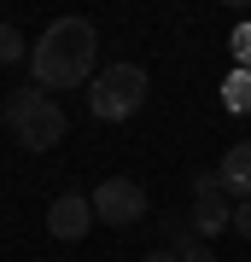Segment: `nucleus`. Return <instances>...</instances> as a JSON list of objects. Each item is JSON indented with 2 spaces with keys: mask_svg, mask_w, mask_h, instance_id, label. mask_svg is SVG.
Segmentation results:
<instances>
[{
  "mask_svg": "<svg viewBox=\"0 0 251 262\" xmlns=\"http://www.w3.org/2000/svg\"><path fill=\"white\" fill-rule=\"evenodd\" d=\"M0 111H6V128L24 151H53L65 140V111L47 88H18V94H6Z\"/></svg>",
  "mask_w": 251,
  "mask_h": 262,
  "instance_id": "obj_2",
  "label": "nucleus"
},
{
  "mask_svg": "<svg viewBox=\"0 0 251 262\" xmlns=\"http://www.w3.org/2000/svg\"><path fill=\"white\" fill-rule=\"evenodd\" d=\"M222 99H228V111H251V70H234L228 82H222Z\"/></svg>",
  "mask_w": 251,
  "mask_h": 262,
  "instance_id": "obj_8",
  "label": "nucleus"
},
{
  "mask_svg": "<svg viewBox=\"0 0 251 262\" xmlns=\"http://www.w3.org/2000/svg\"><path fill=\"white\" fill-rule=\"evenodd\" d=\"M146 94H152V82H146L140 64H105L88 82V111L100 122H129L140 105H146Z\"/></svg>",
  "mask_w": 251,
  "mask_h": 262,
  "instance_id": "obj_3",
  "label": "nucleus"
},
{
  "mask_svg": "<svg viewBox=\"0 0 251 262\" xmlns=\"http://www.w3.org/2000/svg\"><path fill=\"white\" fill-rule=\"evenodd\" d=\"M234 47H240V64H251V24L240 29V35H234Z\"/></svg>",
  "mask_w": 251,
  "mask_h": 262,
  "instance_id": "obj_13",
  "label": "nucleus"
},
{
  "mask_svg": "<svg viewBox=\"0 0 251 262\" xmlns=\"http://www.w3.org/2000/svg\"><path fill=\"white\" fill-rule=\"evenodd\" d=\"M140 262H176V251H146Z\"/></svg>",
  "mask_w": 251,
  "mask_h": 262,
  "instance_id": "obj_14",
  "label": "nucleus"
},
{
  "mask_svg": "<svg viewBox=\"0 0 251 262\" xmlns=\"http://www.w3.org/2000/svg\"><path fill=\"white\" fill-rule=\"evenodd\" d=\"M234 233L251 239V198H245V204H234Z\"/></svg>",
  "mask_w": 251,
  "mask_h": 262,
  "instance_id": "obj_11",
  "label": "nucleus"
},
{
  "mask_svg": "<svg viewBox=\"0 0 251 262\" xmlns=\"http://www.w3.org/2000/svg\"><path fill=\"white\" fill-rule=\"evenodd\" d=\"M216 181H222V192L234 198V204H245V198H251V140H240V146H228V151H222V163H216Z\"/></svg>",
  "mask_w": 251,
  "mask_h": 262,
  "instance_id": "obj_7",
  "label": "nucleus"
},
{
  "mask_svg": "<svg viewBox=\"0 0 251 262\" xmlns=\"http://www.w3.org/2000/svg\"><path fill=\"white\" fill-rule=\"evenodd\" d=\"M140 215H146V187H140V181L111 175V181L93 187V222H105V227H134Z\"/></svg>",
  "mask_w": 251,
  "mask_h": 262,
  "instance_id": "obj_4",
  "label": "nucleus"
},
{
  "mask_svg": "<svg viewBox=\"0 0 251 262\" xmlns=\"http://www.w3.org/2000/svg\"><path fill=\"white\" fill-rule=\"evenodd\" d=\"M93 58H100V29L88 18H53L47 35L29 47V70H35V88H88L93 76Z\"/></svg>",
  "mask_w": 251,
  "mask_h": 262,
  "instance_id": "obj_1",
  "label": "nucleus"
},
{
  "mask_svg": "<svg viewBox=\"0 0 251 262\" xmlns=\"http://www.w3.org/2000/svg\"><path fill=\"white\" fill-rule=\"evenodd\" d=\"M169 251H176V262H216V251L205 239H193V233H181L176 227V245H169Z\"/></svg>",
  "mask_w": 251,
  "mask_h": 262,
  "instance_id": "obj_9",
  "label": "nucleus"
},
{
  "mask_svg": "<svg viewBox=\"0 0 251 262\" xmlns=\"http://www.w3.org/2000/svg\"><path fill=\"white\" fill-rule=\"evenodd\" d=\"M18 58H29V47H24V35L12 24H0V64H18Z\"/></svg>",
  "mask_w": 251,
  "mask_h": 262,
  "instance_id": "obj_10",
  "label": "nucleus"
},
{
  "mask_svg": "<svg viewBox=\"0 0 251 262\" xmlns=\"http://www.w3.org/2000/svg\"><path fill=\"white\" fill-rule=\"evenodd\" d=\"M222 181H216V169H205V175H193V192H216Z\"/></svg>",
  "mask_w": 251,
  "mask_h": 262,
  "instance_id": "obj_12",
  "label": "nucleus"
},
{
  "mask_svg": "<svg viewBox=\"0 0 251 262\" xmlns=\"http://www.w3.org/2000/svg\"><path fill=\"white\" fill-rule=\"evenodd\" d=\"M47 233L65 239V245H76L82 233H93V198H82V192H59L53 204H47Z\"/></svg>",
  "mask_w": 251,
  "mask_h": 262,
  "instance_id": "obj_5",
  "label": "nucleus"
},
{
  "mask_svg": "<svg viewBox=\"0 0 251 262\" xmlns=\"http://www.w3.org/2000/svg\"><path fill=\"white\" fill-rule=\"evenodd\" d=\"M234 227V198L216 187V192H193V210H187V233L193 239H216V233H228Z\"/></svg>",
  "mask_w": 251,
  "mask_h": 262,
  "instance_id": "obj_6",
  "label": "nucleus"
}]
</instances>
